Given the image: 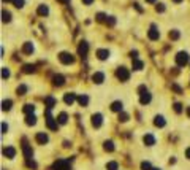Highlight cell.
<instances>
[{"instance_id":"obj_1","label":"cell","mask_w":190,"mask_h":170,"mask_svg":"<svg viewBox=\"0 0 190 170\" xmlns=\"http://www.w3.org/2000/svg\"><path fill=\"white\" fill-rule=\"evenodd\" d=\"M46 124H48V127L51 131H57V122L51 116V108H48V111H46Z\"/></svg>"},{"instance_id":"obj_2","label":"cell","mask_w":190,"mask_h":170,"mask_svg":"<svg viewBox=\"0 0 190 170\" xmlns=\"http://www.w3.org/2000/svg\"><path fill=\"white\" fill-rule=\"evenodd\" d=\"M176 62H177L179 67L187 65V64H189V56H187V53H179L177 56H176Z\"/></svg>"},{"instance_id":"obj_3","label":"cell","mask_w":190,"mask_h":170,"mask_svg":"<svg viewBox=\"0 0 190 170\" xmlns=\"http://www.w3.org/2000/svg\"><path fill=\"white\" fill-rule=\"evenodd\" d=\"M52 169L54 170H70V164H68V161H65V159H59Z\"/></svg>"},{"instance_id":"obj_4","label":"cell","mask_w":190,"mask_h":170,"mask_svg":"<svg viewBox=\"0 0 190 170\" xmlns=\"http://www.w3.org/2000/svg\"><path fill=\"white\" fill-rule=\"evenodd\" d=\"M59 59H60L62 64H73L74 62V57L71 56V54H68V53H62L59 56Z\"/></svg>"},{"instance_id":"obj_5","label":"cell","mask_w":190,"mask_h":170,"mask_svg":"<svg viewBox=\"0 0 190 170\" xmlns=\"http://www.w3.org/2000/svg\"><path fill=\"white\" fill-rule=\"evenodd\" d=\"M22 151H24V156H26L27 162H29V161H30V159H32V154H33V153H32V148L29 146V143L26 142V140H24V142H22Z\"/></svg>"},{"instance_id":"obj_6","label":"cell","mask_w":190,"mask_h":170,"mask_svg":"<svg viewBox=\"0 0 190 170\" xmlns=\"http://www.w3.org/2000/svg\"><path fill=\"white\" fill-rule=\"evenodd\" d=\"M116 75H117V78H119V79H122V81L128 79V77H130V75H128V72H127V68H124V67H120L119 70L116 72Z\"/></svg>"},{"instance_id":"obj_7","label":"cell","mask_w":190,"mask_h":170,"mask_svg":"<svg viewBox=\"0 0 190 170\" xmlns=\"http://www.w3.org/2000/svg\"><path fill=\"white\" fill-rule=\"evenodd\" d=\"M149 38H150V40H159V38H160V32L157 30V27H155V26H150Z\"/></svg>"},{"instance_id":"obj_8","label":"cell","mask_w":190,"mask_h":170,"mask_svg":"<svg viewBox=\"0 0 190 170\" xmlns=\"http://www.w3.org/2000/svg\"><path fill=\"white\" fill-rule=\"evenodd\" d=\"M102 115H94V116H92V124H94V127H100V126H102Z\"/></svg>"},{"instance_id":"obj_9","label":"cell","mask_w":190,"mask_h":170,"mask_svg":"<svg viewBox=\"0 0 190 170\" xmlns=\"http://www.w3.org/2000/svg\"><path fill=\"white\" fill-rule=\"evenodd\" d=\"M37 142L41 143V145L48 143V135H46L45 132H38V133H37Z\"/></svg>"},{"instance_id":"obj_10","label":"cell","mask_w":190,"mask_h":170,"mask_svg":"<svg viewBox=\"0 0 190 170\" xmlns=\"http://www.w3.org/2000/svg\"><path fill=\"white\" fill-rule=\"evenodd\" d=\"M3 154H5L6 157H14V154H16V150L11 146H6L5 150H3Z\"/></svg>"},{"instance_id":"obj_11","label":"cell","mask_w":190,"mask_h":170,"mask_svg":"<svg viewBox=\"0 0 190 170\" xmlns=\"http://www.w3.org/2000/svg\"><path fill=\"white\" fill-rule=\"evenodd\" d=\"M92 79H94V83H103V79H105V75L100 73V72H97V73L92 75Z\"/></svg>"},{"instance_id":"obj_12","label":"cell","mask_w":190,"mask_h":170,"mask_svg":"<svg viewBox=\"0 0 190 170\" xmlns=\"http://www.w3.org/2000/svg\"><path fill=\"white\" fill-rule=\"evenodd\" d=\"M87 49H89L87 43H81L79 48H78V53H79L81 56H86V54H87Z\"/></svg>"},{"instance_id":"obj_13","label":"cell","mask_w":190,"mask_h":170,"mask_svg":"<svg viewBox=\"0 0 190 170\" xmlns=\"http://www.w3.org/2000/svg\"><path fill=\"white\" fill-rule=\"evenodd\" d=\"M122 107H124L122 102H114L113 105H111V110H113V111H119V113H120V111H122Z\"/></svg>"},{"instance_id":"obj_14","label":"cell","mask_w":190,"mask_h":170,"mask_svg":"<svg viewBox=\"0 0 190 170\" xmlns=\"http://www.w3.org/2000/svg\"><path fill=\"white\" fill-rule=\"evenodd\" d=\"M97 56H98L100 59H106V57L109 56V53H108V49H98V51H97Z\"/></svg>"},{"instance_id":"obj_15","label":"cell","mask_w":190,"mask_h":170,"mask_svg":"<svg viewBox=\"0 0 190 170\" xmlns=\"http://www.w3.org/2000/svg\"><path fill=\"white\" fill-rule=\"evenodd\" d=\"M144 143L150 146V145H154V143H155V138H154V137L150 135V133H148V135H144Z\"/></svg>"},{"instance_id":"obj_16","label":"cell","mask_w":190,"mask_h":170,"mask_svg":"<svg viewBox=\"0 0 190 170\" xmlns=\"http://www.w3.org/2000/svg\"><path fill=\"white\" fill-rule=\"evenodd\" d=\"M48 13H49L48 6H46V5H40V8H38V14H40V16H46Z\"/></svg>"},{"instance_id":"obj_17","label":"cell","mask_w":190,"mask_h":170,"mask_svg":"<svg viewBox=\"0 0 190 170\" xmlns=\"http://www.w3.org/2000/svg\"><path fill=\"white\" fill-rule=\"evenodd\" d=\"M63 83H65V78H63V77H60V75L54 77V84H56V86H62Z\"/></svg>"},{"instance_id":"obj_18","label":"cell","mask_w":190,"mask_h":170,"mask_svg":"<svg viewBox=\"0 0 190 170\" xmlns=\"http://www.w3.org/2000/svg\"><path fill=\"white\" fill-rule=\"evenodd\" d=\"M33 110H35V107L32 103H27L26 107H24V113H26V115H32V113H33Z\"/></svg>"},{"instance_id":"obj_19","label":"cell","mask_w":190,"mask_h":170,"mask_svg":"<svg viewBox=\"0 0 190 170\" xmlns=\"http://www.w3.org/2000/svg\"><path fill=\"white\" fill-rule=\"evenodd\" d=\"M45 102H46V105H48V108H52L56 105V99H54V97H46Z\"/></svg>"},{"instance_id":"obj_20","label":"cell","mask_w":190,"mask_h":170,"mask_svg":"<svg viewBox=\"0 0 190 170\" xmlns=\"http://www.w3.org/2000/svg\"><path fill=\"white\" fill-rule=\"evenodd\" d=\"M150 102V96L148 92H144V94H141V103L144 105V103H149Z\"/></svg>"},{"instance_id":"obj_21","label":"cell","mask_w":190,"mask_h":170,"mask_svg":"<svg viewBox=\"0 0 190 170\" xmlns=\"http://www.w3.org/2000/svg\"><path fill=\"white\" fill-rule=\"evenodd\" d=\"M26 122H27L29 126H33L37 121H35V116H33V115H27V118H26Z\"/></svg>"},{"instance_id":"obj_22","label":"cell","mask_w":190,"mask_h":170,"mask_svg":"<svg viewBox=\"0 0 190 170\" xmlns=\"http://www.w3.org/2000/svg\"><path fill=\"white\" fill-rule=\"evenodd\" d=\"M154 122H155V126H159V127H163V126H165V119L162 116H157Z\"/></svg>"},{"instance_id":"obj_23","label":"cell","mask_w":190,"mask_h":170,"mask_svg":"<svg viewBox=\"0 0 190 170\" xmlns=\"http://www.w3.org/2000/svg\"><path fill=\"white\" fill-rule=\"evenodd\" d=\"M133 68H135V70H141V68H143V62H141V60H138V59H135L133 60Z\"/></svg>"},{"instance_id":"obj_24","label":"cell","mask_w":190,"mask_h":170,"mask_svg":"<svg viewBox=\"0 0 190 170\" xmlns=\"http://www.w3.org/2000/svg\"><path fill=\"white\" fill-rule=\"evenodd\" d=\"M32 51H33V46H32V43H26V45H24V53L30 54Z\"/></svg>"},{"instance_id":"obj_25","label":"cell","mask_w":190,"mask_h":170,"mask_svg":"<svg viewBox=\"0 0 190 170\" xmlns=\"http://www.w3.org/2000/svg\"><path fill=\"white\" fill-rule=\"evenodd\" d=\"M65 102L67 103H73L74 102V94H67V96H65Z\"/></svg>"},{"instance_id":"obj_26","label":"cell","mask_w":190,"mask_h":170,"mask_svg":"<svg viewBox=\"0 0 190 170\" xmlns=\"http://www.w3.org/2000/svg\"><path fill=\"white\" fill-rule=\"evenodd\" d=\"M78 102H79L81 105H87V102H89L87 96H79V97H78Z\"/></svg>"},{"instance_id":"obj_27","label":"cell","mask_w":190,"mask_h":170,"mask_svg":"<svg viewBox=\"0 0 190 170\" xmlns=\"http://www.w3.org/2000/svg\"><path fill=\"white\" fill-rule=\"evenodd\" d=\"M11 103H13V102H11V100H5V102H3V103H2V105H3V107H2V108H3V110H5V111H8V110H10V108H11Z\"/></svg>"},{"instance_id":"obj_28","label":"cell","mask_w":190,"mask_h":170,"mask_svg":"<svg viewBox=\"0 0 190 170\" xmlns=\"http://www.w3.org/2000/svg\"><path fill=\"white\" fill-rule=\"evenodd\" d=\"M2 16H3V22H8V21L11 19V14L8 11H2Z\"/></svg>"},{"instance_id":"obj_29","label":"cell","mask_w":190,"mask_h":170,"mask_svg":"<svg viewBox=\"0 0 190 170\" xmlns=\"http://www.w3.org/2000/svg\"><path fill=\"white\" fill-rule=\"evenodd\" d=\"M57 119H59V122H60V124H65V122H67V115H65V113H60Z\"/></svg>"},{"instance_id":"obj_30","label":"cell","mask_w":190,"mask_h":170,"mask_svg":"<svg viewBox=\"0 0 190 170\" xmlns=\"http://www.w3.org/2000/svg\"><path fill=\"white\" fill-rule=\"evenodd\" d=\"M26 92H27V88H26V86H24V84H21L19 88H17V94H21V96H24V94H26Z\"/></svg>"},{"instance_id":"obj_31","label":"cell","mask_w":190,"mask_h":170,"mask_svg":"<svg viewBox=\"0 0 190 170\" xmlns=\"http://www.w3.org/2000/svg\"><path fill=\"white\" fill-rule=\"evenodd\" d=\"M105 150H106V151H113V150H114L113 142H106V143H105Z\"/></svg>"},{"instance_id":"obj_32","label":"cell","mask_w":190,"mask_h":170,"mask_svg":"<svg viewBox=\"0 0 190 170\" xmlns=\"http://www.w3.org/2000/svg\"><path fill=\"white\" fill-rule=\"evenodd\" d=\"M24 72H26V73H30V72H35V67H33V65H26V67H24Z\"/></svg>"},{"instance_id":"obj_33","label":"cell","mask_w":190,"mask_h":170,"mask_svg":"<svg viewBox=\"0 0 190 170\" xmlns=\"http://www.w3.org/2000/svg\"><path fill=\"white\" fill-rule=\"evenodd\" d=\"M14 6H17V8H22V6H24V0H14Z\"/></svg>"},{"instance_id":"obj_34","label":"cell","mask_w":190,"mask_h":170,"mask_svg":"<svg viewBox=\"0 0 190 170\" xmlns=\"http://www.w3.org/2000/svg\"><path fill=\"white\" fill-rule=\"evenodd\" d=\"M141 169H143V170H152V169H150V164H149V162H143V164H141Z\"/></svg>"},{"instance_id":"obj_35","label":"cell","mask_w":190,"mask_h":170,"mask_svg":"<svg viewBox=\"0 0 190 170\" xmlns=\"http://www.w3.org/2000/svg\"><path fill=\"white\" fill-rule=\"evenodd\" d=\"M128 119V115H125V113H119V121H127Z\"/></svg>"},{"instance_id":"obj_36","label":"cell","mask_w":190,"mask_h":170,"mask_svg":"<svg viewBox=\"0 0 190 170\" xmlns=\"http://www.w3.org/2000/svg\"><path fill=\"white\" fill-rule=\"evenodd\" d=\"M108 170H117V164H116V162H109V164H108Z\"/></svg>"},{"instance_id":"obj_37","label":"cell","mask_w":190,"mask_h":170,"mask_svg":"<svg viewBox=\"0 0 190 170\" xmlns=\"http://www.w3.org/2000/svg\"><path fill=\"white\" fill-rule=\"evenodd\" d=\"M177 37H179V32H177V30H173V32L170 34V38H173V40H176Z\"/></svg>"},{"instance_id":"obj_38","label":"cell","mask_w":190,"mask_h":170,"mask_svg":"<svg viewBox=\"0 0 190 170\" xmlns=\"http://www.w3.org/2000/svg\"><path fill=\"white\" fill-rule=\"evenodd\" d=\"M2 77L3 78H8L10 77V70H8V68H3V70H2Z\"/></svg>"},{"instance_id":"obj_39","label":"cell","mask_w":190,"mask_h":170,"mask_svg":"<svg viewBox=\"0 0 190 170\" xmlns=\"http://www.w3.org/2000/svg\"><path fill=\"white\" fill-rule=\"evenodd\" d=\"M174 110H176V111H177V113H181V111H182V108H181V105H179V103H176V105H174Z\"/></svg>"},{"instance_id":"obj_40","label":"cell","mask_w":190,"mask_h":170,"mask_svg":"<svg viewBox=\"0 0 190 170\" xmlns=\"http://www.w3.org/2000/svg\"><path fill=\"white\" fill-rule=\"evenodd\" d=\"M97 19H98V21H103V19H105V14H102V13L97 14Z\"/></svg>"},{"instance_id":"obj_41","label":"cell","mask_w":190,"mask_h":170,"mask_svg":"<svg viewBox=\"0 0 190 170\" xmlns=\"http://www.w3.org/2000/svg\"><path fill=\"white\" fill-rule=\"evenodd\" d=\"M2 131H3V133H5L6 131H8V126H6V124H2Z\"/></svg>"},{"instance_id":"obj_42","label":"cell","mask_w":190,"mask_h":170,"mask_svg":"<svg viewBox=\"0 0 190 170\" xmlns=\"http://www.w3.org/2000/svg\"><path fill=\"white\" fill-rule=\"evenodd\" d=\"M106 22H108L109 26H113V24H114V19H113V18H109V19H106Z\"/></svg>"},{"instance_id":"obj_43","label":"cell","mask_w":190,"mask_h":170,"mask_svg":"<svg viewBox=\"0 0 190 170\" xmlns=\"http://www.w3.org/2000/svg\"><path fill=\"white\" fill-rule=\"evenodd\" d=\"M163 10H165L163 5H159V6H157V11H163Z\"/></svg>"},{"instance_id":"obj_44","label":"cell","mask_w":190,"mask_h":170,"mask_svg":"<svg viewBox=\"0 0 190 170\" xmlns=\"http://www.w3.org/2000/svg\"><path fill=\"white\" fill-rule=\"evenodd\" d=\"M82 2H84V3H86V5H90V3H92V2H94V0H82Z\"/></svg>"},{"instance_id":"obj_45","label":"cell","mask_w":190,"mask_h":170,"mask_svg":"<svg viewBox=\"0 0 190 170\" xmlns=\"http://www.w3.org/2000/svg\"><path fill=\"white\" fill-rule=\"evenodd\" d=\"M59 2H62V3H68L70 0H59Z\"/></svg>"},{"instance_id":"obj_46","label":"cell","mask_w":190,"mask_h":170,"mask_svg":"<svg viewBox=\"0 0 190 170\" xmlns=\"http://www.w3.org/2000/svg\"><path fill=\"white\" fill-rule=\"evenodd\" d=\"M187 157L190 159V148H189V150H187Z\"/></svg>"},{"instance_id":"obj_47","label":"cell","mask_w":190,"mask_h":170,"mask_svg":"<svg viewBox=\"0 0 190 170\" xmlns=\"http://www.w3.org/2000/svg\"><path fill=\"white\" fill-rule=\"evenodd\" d=\"M146 2H149V3H155V0H146Z\"/></svg>"},{"instance_id":"obj_48","label":"cell","mask_w":190,"mask_h":170,"mask_svg":"<svg viewBox=\"0 0 190 170\" xmlns=\"http://www.w3.org/2000/svg\"><path fill=\"white\" fill-rule=\"evenodd\" d=\"M187 115H189V116H190V107L187 108Z\"/></svg>"},{"instance_id":"obj_49","label":"cell","mask_w":190,"mask_h":170,"mask_svg":"<svg viewBox=\"0 0 190 170\" xmlns=\"http://www.w3.org/2000/svg\"><path fill=\"white\" fill-rule=\"evenodd\" d=\"M173 2H176V3H179V2H182V0H173Z\"/></svg>"},{"instance_id":"obj_50","label":"cell","mask_w":190,"mask_h":170,"mask_svg":"<svg viewBox=\"0 0 190 170\" xmlns=\"http://www.w3.org/2000/svg\"><path fill=\"white\" fill-rule=\"evenodd\" d=\"M3 2H14V0H3Z\"/></svg>"},{"instance_id":"obj_51","label":"cell","mask_w":190,"mask_h":170,"mask_svg":"<svg viewBox=\"0 0 190 170\" xmlns=\"http://www.w3.org/2000/svg\"><path fill=\"white\" fill-rule=\"evenodd\" d=\"M152 170H160V169H152Z\"/></svg>"}]
</instances>
